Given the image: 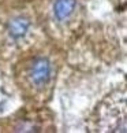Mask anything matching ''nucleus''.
Segmentation results:
<instances>
[{"label":"nucleus","mask_w":127,"mask_h":133,"mask_svg":"<svg viewBox=\"0 0 127 133\" xmlns=\"http://www.w3.org/2000/svg\"><path fill=\"white\" fill-rule=\"evenodd\" d=\"M51 65L45 58H37L30 67V80L36 85H44L49 80Z\"/></svg>","instance_id":"obj_1"},{"label":"nucleus","mask_w":127,"mask_h":133,"mask_svg":"<svg viewBox=\"0 0 127 133\" xmlns=\"http://www.w3.org/2000/svg\"><path fill=\"white\" fill-rule=\"evenodd\" d=\"M75 0H56L53 10L57 19H66L70 14L74 11Z\"/></svg>","instance_id":"obj_2"},{"label":"nucleus","mask_w":127,"mask_h":133,"mask_svg":"<svg viewBox=\"0 0 127 133\" xmlns=\"http://www.w3.org/2000/svg\"><path fill=\"white\" fill-rule=\"evenodd\" d=\"M29 28V21H26L25 18H15L10 22V34L12 37H22L26 33Z\"/></svg>","instance_id":"obj_3"}]
</instances>
